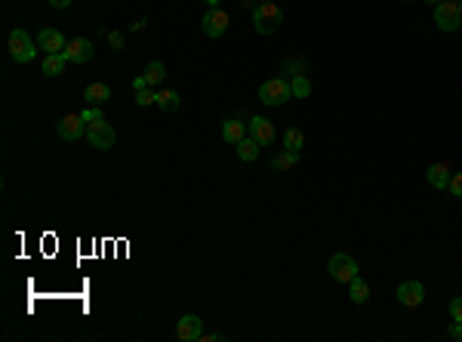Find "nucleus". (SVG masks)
Wrapping results in <instances>:
<instances>
[{
	"mask_svg": "<svg viewBox=\"0 0 462 342\" xmlns=\"http://www.w3.org/2000/svg\"><path fill=\"white\" fill-rule=\"evenodd\" d=\"M281 25H283V10L277 7L274 0H271V3H259V7L253 10V28H256L259 34H274Z\"/></svg>",
	"mask_w": 462,
	"mask_h": 342,
	"instance_id": "1",
	"label": "nucleus"
},
{
	"mask_svg": "<svg viewBox=\"0 0 462 342\" xmlns=\"http://www.w3.org/2000/svg\"><path fill=\"white\" fill-rule=\"evenodd\" d=\"M6 50H10V56L16 59V62H22V65L34 62V56H37V47H34V40L28 38V31H25V28H16V31H10Z\"/></svg>",
	"mask_w": 462,
	"mask_h": 342,
	"instance_id": "2",
	"label": "nucleus"
},
{
	"mask_svg": "<svg viewBox=\"0 0 462 342\" xmlns=\"http://www.w3.org/2000/svg\"><path fill=\"white\" fill-rule=\"evenodd\" d=\"M290 99H293V90H290V81H283V77H271V81H265L259 87V102H265L271 108L283 105Z\"/></svg>",
	"mask_w": 462,
	"mask_h": 342,
	"instance_id": "3",
	"label": "nucleus"
},
{
	"mask_svg": "<svg viewBox=\"0 0 462 342\" xmlns=\"http://www.w3.org/2000/svg\"><path fill=\"white\" fill-rule=\"evenodd\" d=\"M435 25L447 34L459 31V25H462L459 0H441V3H435Z\"/></svg>",
	"mask_w": 462,
	"mask_h": 342,
	"instance_id": "4",
	"label": "nucleus"
},
{
	"mask_svg": "<svg viewBox=\"0 0 462 342\" xmlns=\"http://www.w3.org/2000/svg\"><path fill=\"white\" fill-rule=\"evenodd\" d=\"M326 272H330V278L336 280V284H348L351 278H357V262L351 259L348 253H336V256H330V262H326Z\"/></svg>",
	"mask_w": 462,
	"mask_h": 342,
	"instance_id": "5",
	"label": "nucleus"
},
{
	"mask_svg": "<svg viewBox=\"0 0 462 342\" xmlns=\"http://www.w3.org/2000/svg\"><path fill=\"white\" fill-rule=\"evenodd\" d=\"M86 139H90V145L92 148H99V151H108L111 145L117 142V133H114V127L108 124V120H96V124H86Z\"/></svg>",
	"mask_w": 462,
	"mask_h": 342,
	"instance_id": "6",
	"label": "nucleus"
},
{
	"mask_svg": "<svg viewBox=\"0 0 462 342\" xmlns=\"http://www.w3.org/2000/svg\"><path fill=\"white\" fill-rule=\"evenodd\" d=\"M228 25H231V19H228V13L225 10H207V13H203V19H201V28H203V34H207V38H222V34L228 31Z\"/></svg>",
	"mask_w": 462,
	"mask_h": 342,
	"instance_id": "7",
	"label": "nucleus"
},
{
	"mask_svg": "<svg viewBox=\"0 0 462 342\" xmlns=\"http://www.w3.org/2000/svg\"><path fill=\"white\" fill-rule=\"evenodd\" d=\"M62 56H65L71 65H86V62H92L96 50H92V40H86V38H74V40H68V47L62 50Z\"/></svg>",
	"mask_w": 462,
	"mask_h": 342,
	"instance_id": "8",
	"label": "nucleus"
},
{
	"mask_svg": "<svg viewBox=\"0 0 462 342\" xmlns=\"http://www.w3.org/2000/svg\"><path fill=\"white\" fill-rule=\"evenodd\" d=\"M394 296H398V302L404 305V308H419V305L425 302V287L419 284V280H404Z\"/></svg>",
	"mask_w": 462,
	"mask_h": 342,
	"instance_id": "9",
	"label": "nucleus"
},
{
	"mask_svg": "<svg viewBox=\"0 0 462 342\" xmlns=\"http://www.w3.org/2000/svg\"><path fill=\"white\" fill-rule=\"evenodd\" d=\"M176 336L182 342H194V339H203V321L197 315H182L176 324Z\"/></svg>",
	"mask_w": 462,
	"mask_h": 342,
	"instance_id": "10",
	"label": "nucleus"
},
{
	"mask_svg": "<svg viewBox=\"0 0 462 342\" xmlns=\"http://www.w3.org/2000/svg\"><path fill=\"white\" fill-rule=\"evenodd\" d=\"M55 133H59V139H65V142H74V139H80L86 133V124H84V118H80V114H68V118L59 120Z\"/></svg>",
	"mask_w": 462,
	"mask_h": 342,
	"instance_id": "11",
	"label": "nucleus"
},
{
	"mask_svg": "<svg viewBox=\"0 0 462 342\" xmlns=\"http://www.w3.org/2000/svg\"><path fill=\"white\" fill-rule=\"evenodd\" d=\"M37 44L43 47V53H47V56H53V53H62V50H65L68 40H65V34H62L59 28H43L40 38H37Z\"/></svg>",
	"mask_w": 462,
	"mask_h": 342,
	"instance_id": "12",
	"label": "nucleus"
},
{
	"mask_svg": "<svg viewBox=\"0 0 462 342\" xmlns=\"http://www.w3.org/2000/svg\"><path fill=\"white\" fill-rule=\"evenodd\" d=\"M246 127H250V136L256 139L259 145H271V142H274V124H271L268 118H253Z\"/></svg>",
	"mask_w": 462,
	"mask_h": 342,
	"instance_id": "13",
	"label": "nucleus"
},
{
	"mask_svg": "<svg viewBox=\"0 0 462 342\" xmlns=\"http://www.w3.org/2000/svg\"><path fill=\"white\" fill-rule=\"evenodd\" d=\"M450 167L447 163H431L428 170H425V179H428V185L431 188H437V192H444V188L450 185Z\"/></svg>",
	"mask_w": 462,
	"mask_h": 342,
	"instance_id": "14",
	"label": "nucleus"
},
{
	"mask_svg": "<svg viewBox=\"0 0 462 342\" xmlns=\"http://www.w3.org/2000/svg\"><path fill=\"white\" fill-rule=\"evenodd\" d=\"M222 139H225L228 145H238L240 139H246V124H240V120H222Z\"/></svg>",
	"mask_w": 462,
	"mask_h": 342,
	"instance_id": "15",
	"label": "nucleus"
},
{
	"mask_svg": "<svg viewBox=\"0 0 462 342\" xmlns=\"http://www.w3.org/2000/svg\"><path fill=\"white\" fill-rule=\"evenodd\" d=\"M234 148H238V157H240V161H244V163H253V161H259V151H262V145H259L253 136H246V139H240Z\"/></svg>",
	"mask_w": 462,
	"mask_h": 342,
	"instance_id": "16",
	"label": "nucleus"
},
{
	"mask_svg": "<svg viewBox=\"0 0 462 342\" xmlns=\"http://www.w3.org/2000/svg\"><path fill=\"white\" fill-rule=\"evenodd\" d=\"M84 99L90 102V105H105V102L111 99V87H105V83H90V87L84 90Z\"/></svg>",
	"mask_w": 462,
	"mask_h": 342,
	"instance_id": "17",
	"label": "nucleus"
},
{
	"mask_svg": "<svg viewBox=\"0 0 462 342\" xmlns=\"http://www.w3.org/2000/svg\"><path fill=\"white\" fill-rule=\"evenodd\" d=\"M348 296H351V302L355 305H363L370 299V287H367V280H363L361 274L348 280Z\"/></svg>",
	"mask_w": 462,
	"mask_h": 342,
	"instance_id": "18",
	"label": "nucleus"
},
{
	"mask_svg": "<svg viewBox=\"0 0 462 342\" xmlns=\"http://www.w3.org/2000/svg\"><path fill=\"white\" fill-rule=\"evenodd\" d=\"M68 59L62 56V53H53V56H43V75L47 77H59L62 71H65Z\"/></svg>",
	"mask_w": 462,
	"mask_h": 342,
	"instance_id": "19",
	"label": "nucleus"
},
{
	"mask_svg": "<svg viewBox=\"0 0 462 342\" xmlns=\"http://www.w3.org/2000/svg\"><path fill=\"white\" fill-rule=\"evenodd\" d=\"M154 105H157L160 111H176V108L182 105V99H179L176 90H160L157 99H154Z\"/></svg>",
	"mask_w": 462,
	"mask_h": 342,
	"instance_id": "20",
	"label": "nucleus"
},
{
	"mask_svg": "<svg viewBox=\"0 0 462 342\" xmlns=\"http://www.w3.org/2000/svg\"><path fill=\"white\" fill-rule=\"evenodd\" d=\"M296 163H299V151H287V148H283L281 155L271 157V167H274V170H290V167H296Z\"/></svg>",
	"mask_w": 462,
	"mask_h": 342,
	"instance_id": "21",
	"label": "nucleus"
},
{
	"mask_svg": "<svg viewBox=\"0 0 462 342\" xmlns=\"http://www.w3.org/2000/svg\"><path fill=\"white\" fill-rule=\"evenodd\" d=\"M164 77H166V65L164 62H148V68H145L148 87H157V83H164Z\"/></svg>",
	"mask_w": 462,
	"mask_h": 342,
	"instance_id": "22",
	"label": "nucleus"
},
{
	"mask_svg": "<svg viewBox=\"0 0 462 342\" xmlns=\"http://www.w3.org/2000/svg\"><path fill=\"white\" fill-rule=\"evenodd\" d=\"M290 90H293V99H305V96L311 93V81H308L305 75H293V81H290Z\"/></svg>",
	"mask_w": 462,
	"mask_h": 342,
	"instance_id": "23",
	"label": "nucleus"
},
{
	"mask_svg": "<svg viewBox=\"0 0 462 342\" xmlns=\"http://www.w3.org/2000/svg\"><path fill=\"white\" fill-rule=\"evenodd\" d=\"M302 145H305V136H302V130L290 127V130L283 133V148H287V151H302Z\"/></svg>",
	"mask_w": 462,
	"mask_h": 342,
	"instance_id": "24",
	"label": "nucleus"
},
{
	"mask_svg": "<svg viewBox=\"0 0 462 342\" xmlns=\"http://www.w3.org/2000/svg\"><path fill=\"white\" fill-rule=\"evenodd\" d=\"M447 192L453 194V198H459V200H462V173H453V176H450Z\"/></svg>",
	"mask_w": 462,
	"mask_h": 342,
	"instance_id": "25",
	"label": "nucleus"
},
{
	"mask_svg": "<svg viewBox=\"0 0 462 342\" xmlns=\"http://www.w3.org/2000/svg\"><path fill=\"white\" fill-rule=\"evenodd\" d=\"M80 118H84V124H96V120H102V111H99V105H90L80 111Z\"/></svg>",
	"mask_w": 462,
	"mask_h": 342,
	"instance_id": "26",
	"label": "nucleus"
},
{
	"mask_svg": "<svg viewBox=\"0 0 462 342\" xmlns=\"http://www.w3.org/2000/svg\"><path fill=\"white\" fill-rule=\"evenodd\" d=\"M450 317H453V321H462V296L450 299Z\"/></svg>",
	"mask_w": 462,
	"mask_h": 342,
	"instance_id": "27",
	"label": "nucleus"
},
{
	"mask_svg": "<svg viewBox=\"0 0 462 342\" xmlns=\"http://www.w3.org/2000/svg\"><path fill=\"white\" fill-rule=\"evenodd\" d=\"M157 99V93H151V90H139V93H136V102H139V105H151V102Z\"/></svg>",
	"mask_w": 462,
	"mask_h": 342,
	"instance_id": "28",
	"label": "nucleus"
},
{
	"mask_svg": "<svg viewBox=\"0 0 462 342\" xmlns=\"http://www.w3.org/2000/svg\"><path fill=\"white\" fill-rule=\"evenodd\" d=\"M108 44L114 47V50H120V47H123V34H120V31H111V34H108Z\"/></svg>",
	"mask_w": 462,
	"mask_h": 342,
	"instance_id": "29",
	"label": "nucleus"
},
{
	"mask_svg": "<svg viewBox=\"0 0 462 342\" xmlns=\"http://www.w3.org/2000/svg\"><path fill=\"white\" fill-rule=\"evenodd\" d=\"M71 3H74V0H49V7H53V10H68Z\"/></svg>",
	"mask_w": 462,
	"mask_h": 342,
	"instance_id": "30",
	"label": "nucleus"
},
{
	"mask_svg": "<svg viewBox=\"0 0 462 342\" xmlns=\"http://www.w3.org/2000/svg\"><path fill=\"white\" fill-rule=\"evenodd\" d=\"M450 336H453V339H462V321H453V327H450Z\"/></svg>",
	"mask_w": 462,
	"mask_h": 342,
	"instance_id": "31",
	"label": "nucleus"
},
{
	"mask_svg": "<svg viewBox=\"0 0 462 342\" xmlns=\"http://www.w3.org/2000/svg\"><path fill=\"white\" fill-rule=\"evenodd\" d=\"M203 3H207L209 10H216V7H219V0H203Z\"/></svg>",
	"mask_w": 462,
	"mask_h": 342,
	"instance_id": "32",
	"label": "nucleus"
},
{
	"mask_svg": "<svg viewBox=\"0 0 462 342\" xmlns=\"http://www.w3.org/2000/svg\"><path fill=\"white\" fill-rule=\"evenodd\" d=\"M425 3H441V0H425Z\"/></svg>",
	"mask_w": 462,
	"mask_h": 342,
	"instance_id": "33",
	"label": "nucleus"
},
{
	"mask_svg": "<svg viewBox=\"0 0 462 342\" xmlns=\"http://www.w3.org/2000/svg\"><path fill=\"white\" fill-rule=\"evenodd\" d=\"M259 3H271V0H259Z\"/></svg>",
	"mask_w": 462,
	"mask_h": 342,
	"instance_id": "34",
	"label": "nucleus"
},
{
	"mask_svg": "<svg viewBox=\"0 0 462 342\" xmlns=\"http://www.w3.org/2000/svg\"><path fill=\"white\" fill-rule=\"evenodd\" d=\"M459 13H462V0H459Z\"/></svg>",
	"mask_w": 462,
	"mask_h": 342,
	"instance_id": "35",
	"label": "nucleus"
},
{
	"mask_svg": "<svg viewBox=\"0 0 462 342\" xmlns=\"http://www.w3.org/2000/svg\"><path fill=\"white\" fill-rule=\"evenodd\" d=\"M407 3H413V0H407Z\"/></svg>",
	"mask_w": 462,
	"mask_h": 342,
	"instance_id": "36",
	"label": "nucleus"
}]
</instances>
